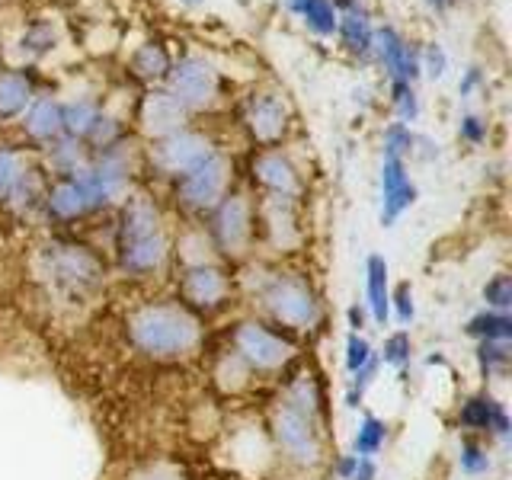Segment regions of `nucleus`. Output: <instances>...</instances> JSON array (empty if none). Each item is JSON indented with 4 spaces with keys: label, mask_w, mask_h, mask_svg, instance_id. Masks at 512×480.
Listing matches in <instances>:
<instances>
[{
    "label": "nucleus",
    "mask_w": 512,
    "mask_h": 480,
    "mask_svg": "<svg viewBox=\"0 0 512 480\" xmlns=\"http://www.w3.org/2000/svg\"><path fill=\"white\" fill-rule=\"evenodd\" d=\"M125 340L144 359L180 362L202 346L205 327L180 301H141L125 317Z\"/></svg>",
    "instance_id": "obj_1"
},
{
    "label": "nucleus",
    "mask_w": 512,
    "mask_h": 480,
    "mask_svg": "<svg viewBox=\"0 0 512 480\" xmlns=\"http://www.w3.org/2000/svg\"><path fill=\"white\" fill-rule=\"evenodd\" d=\"M170 240L157 205L148 196L125 199L116 224V263L128 279H151L164 269Z\"/></svg>",
    "instance_id": "obj_2"
},
{
    "label": "nucleus",
    "mask_w": 512,
    "mask_h": 480,
    "mask_svg": "<svg viewBox=\"0 0 512 480\" xmlns=\"http://www.w3.org/2000/svg\"><path fill=\"white\" fill-rule=\"evenodd\" d=\"M256 301H260L269 324L282 333H304L320 324V298L308 279L295 272H269L256 282Z\"/></svg>",
    "instance_id": "obj_3"
},
{
    "label": "nucleus",
    "mask_w": 512,
    "mask_h": 480,
    "mask_svg": "<svg viewBox=\"0 0 512 480\" xmlns=\"http://www.w3.org/2000/svg\"><path fill=\"white\" fill-rule=\"evenodd\" d=\"M228 349L250 368V375H282L295 362L298 346L292 336L276 330L266 320L244 317L228 330Z\"/></svg>",
    "instance_id": "obj_4"
},
{
    "label": "nucleus",
    "mask_w": 512,
    "mask_h": 480,
    "mask_svg": "<svg viewBox=\"0 0 512 480\" xmlns=\"http://www.w3.org/2000/svg\"><path fill=\"white\" fill-rule=\"evenodd\" d=\"M269 432L285 464H292L298 471H314L324 464V432H320V420H311V416H304L282 404V400H276Z\"/></svg>",
    "instance_id": "obj_5"
},
{
    "label": "nucleus",
    "mask_w": 512,
    "mask_h": 480,
    "mask_svg": "<svg viewBox=\"0 0 512 480\" xmlns=\"http://www.w3.org/2000/svg\"><path fill=\"white\" fill-rule=\"evenodd\" d=\"M256 237V215L247 196L228 192L212 212H208V244L224 260H244Z\"/></svg>",
    "instance_id": "obj_6"
},
{
    "label": "nucleus",
    "mask_w": 512,
    "mask_h": 480,
    "mask_svg": "<svg viewBox=\"0 0 512 480\" xmlns=\"http://www.w3.org/2000/svg\"><path fill=\"white\" fill-rule=\"evenodd\" d=\"M45 269L48 279L71 298H84L103 282V260L80 244H52L45 250Z\"/></svg>",
    "instance_id": "obj_7"
},
{
    "label": "nucleus",
    "mask_w": 512,
    "mask_h": 480,
    "mask_svg": "<svg viewBox=\"0 0 512 480\" xmlns=\"http://www.w3.org/2000/svg\"><path fill=\"white\" fill-rule=\"evenodd\" d=\"M228 180H231V164L215 151L208 160H202L199 167H192L180 180H173L176 202L192 215H208L224 196H228Z\"/></svg>",
    "instance_id": "obj_8"
},
{
    "label": "nucleus",
    "mask_w": 512,
    "mask_h": 480,
    "mask_svg": "<svg viewBox=\"0 0 512 480\" xmlns=\"http://www.w3.org/2000/svg\"><path fill=\"white\" fill-rule=\"evenodd\" d=\"M180 301L183 308H189L196 317H212L218 311H224L231 304V279L221 266L208 263H196V266H183L180 272Z\"/></svg>",
    "instance_id": "obj_9"
},
{
    "label": "nucleus",
    "mask_w": 512,
    "mask_h": 480,
    "mask_svg": "<svg viewBox=\"0 0 512 480\" xmlns=\"http://www.w3.org/2000/svg\"><path fill=\"white\" fill-rule=\"evenodd\" d=\"M215 154L212 141L199 132H189V128H180V132H170L164 138L151 141L148 160L151 167L160 176H170V180H180L183 173H189L192 167H199L202 160H208Z\"/></svg>",
    "instance_id": "obj_10"
},
{
    "label": "nucleus",
    "mask_w": 512,
    "mask_h": 480,
    "mask_svg": "<svg viewBox=\"0 0 512 480\" xmlns=\"http://www.w3.org/2000/svg\"><path fill=\"white\" fill-rule=\"evenodd\" d=\"M167 84H170L167 93L186 112H192V109H208V106L215 103V96H218V74H215V68L205 58H192L189 55L183 61L170 64Z\"/></svg>",
    "instance_id": "obj_11"
},
{
    "label": "nucleus",
    "mask_w": 512,
    "mask_h": 480,
    "mask_svg": "<svg viewBox=\"0 0 512 480\" xmlns=\"http://www.w3.org/2000/svg\"><path fill=\"white\" fill-rule=\"evenodd\" d=\"M42 208H45V215L58 224H71V221H80L93 212H100L93 196H90L87 183H84V176H80V170L71 176H55V183L45 186Z\"/></svg>",
    "instance_id": "obj_12"
},
{
    "label": "nucleus",
    "mask_w": 512,
    "mask_h": 480,
    "mask_svg": "<svg viewBox=\"0 0 512 480\" xmlns=\"http://www.w3.org/2000/svg\"><path fill=\"white\" fill-rule=\"evenodd\" d=\"M458 426L468 436H493L500 442H509L512 436L509 413L490 391H477L471 397H464V404L458 407Z\"/></svg>",
    "instance_id": "obj_13"
},
{
    "label": "nucleus",
    "mask_w": 512,
    "mask_h": 480,
    "mask_svg": "<svg viewBox=\"0 0 512 480\" xmlns=\"http://www.w3.org/2000/svg\"><path fill=\"white\" fill-rule=\"evenodd\" d=\"M372 52L378 55V61L384 64V71H388L391 84H413L416 77H420V52L400 36L394 26H381L375 29L372 36Z\"/></svg>",
    "instance_id": "obj_14"
},
{
    "label": "nucleus",
    "mask_w": 512,
    "mask_h": 480,
    "mask_svg": "<svg viewBox=\"0 0 512 480\" xmlns=\"http://www.w3.org/2000/svg\"><path fill=\"white\" fill-rule=\"evenodd\" d=\"M378 183H381V224L391 228V224H397V218L416 202V183L407 173V160L384 157Z\"/></svg>",
    "instance_id": "obj_15"
},
{
    "label": "nucleus",
    "mask_w": 512,
    "mask_h": 480,
    "mask_svg": "<svg viewBox=\"0 0 512 480\" xmlns=\"http://www.w3.org/2000/svg\"><path fill=\"white\" fill-rule=\"evenodd\" d=\"M244 125L256 144L272 148V144L282 141L288 128V106L276 93H253L244 109Z\"/></svg>",
    "instance_id": "obj_16"
},
{
    "label": "nucleus",
    "mask_w": 512,
    "mask_h": 480,
    "mask_svg": "<svg viewBox=\"0 0 512 480\" xmlns=\"http://www.w3.org/2000/svg\"><path fill=\"white\" fill-rule=\"evenodd\" d=\"M250 176L263 192H269V196L295 199V192L301 186L295 164L288 157H282L279 151H260V154H256L253 164H250Z\"/></svg>",
    "instance_id": "obj_17"
},
{
    "label": "nucleus",
    "mask_w": 512,
    "mask_h": 480,
    "mask_svg": "<svg viewBox=\"0 0 512 480\" xmlns=\"http://www.w3.org/2000/svg\"><path fill=\"white\" fill-rule=\"evenodd\" d=\"M365 311L378 327L391 320V269L378 253L365 260Z\"/></svg>",
    "instance_id": "obj_18"
},
{
    "label": "nucleus",
    "mask_w": 512,
    "mask_h": 480,
    "mask_svg": "<svg viewBox=\"0 0 512 480\" xmlns=\"http://www.w3.org/2000/svg\"><path fill=\"white\" fill-rule=\"evenodd\" d=\"M186 116H189V112L176 103L167 90L164 93H148V96H144V103H141V125H144V132L154 135V138L180 132Z\"/></svg>",
    "instance_id": "obj_19"
},
{
    "label": "nucleus",
    "mask_w": 512,
    "mask_h": 480,
    "mask_svg": "<svg viewBox=\"0 0 512 480\" xmlns=\"http://www.w3.org/2000/svg\"><path fill=\"white\" fill-rule=\"evenodd\" d=\"M256 224H263V237L279 250H288L298 240L295 208H292V199H285V196H269L260 208V221Z\"/></svg>",
    "instance_id": "obj_20"
},
{
    "label": "nucleus",
    "mask_w": 512,
    "mask_h": 480,
    "mask_svg": "<svg viewBox=\"0 0 512 480\" xmlns=\"http://www.w3.org/2000/svg\"><path fill=\"white\" fill-rule=\"evenodd\" d=\"M23 135L36 144H52L58 141L64 132H61V103L52 100V96H42V100H32L29 109L23 112Z\"/></svg>",
    "instance_id": "obj_21"
},
{
    "label": "nucleus",
    "mask_w": 512,
    "mask_h": 480,
    "mask_svg": "<svg viewBox=\"0 0 512 480\" xmlns=\"http://www.w3.org/2000/svg\"><path fill=\"white\" fill-rule=\"evenodd\" d=\"M279 400L292 410L311 416V420H320V416H324V394H320V384L311 372H298V375L288 378L282 384Z\"/></svg>",
    "instance_id": "obj_22"
},
{
    "label": "nucleus",
    "mask_w": 512,
    "mask_h": 480,
    "mask_svg": "<svg viewBox=\"0 0 512 480\" xmlns=\"http://www.w3.org/2000/svg\"><path fill=\"white\" fill-rule=\"evenodd\" d=\"M336 36H340L343 48L352 55H372V36L375 26L368 20V13L362 4H356L352 10H343L340 20H336Z\"/></svg>",
    "instance_id": "obj_23"
},
{
    "label": "nucleus",
    "mask_w": 512,
    "mask_h": 480,
    "mask_svg": "<svg viewBox=\"0 0 512 480\" xmlns=\"http://www.w3.org/2000/svg\"><path fill=\"white\" fill-rule=\"evenodd\" d=\"M100 116H103V109H100V103H93V100L61 103V132H64V138L84 144L93 135V128H96V122H100Z\"/></svg>",
    "instance_id": "obj_24"
},
{
    "label": "nucleus",
    "mask_w": 512,
    "mask_h": 480,
    "mask_svg": "<svg viewBox=\"0 0 512 480\" xmlns=\"http://www.w3.org/2000/svg\"><path fill=\"white\" fill-rule=\"evenodd\" d=\"M288 10H292L317 39H330L336 32V20H340V13L333 10L330 0H288Z\"/></svg>",
    "instance_id": "obj_25"
},
{
    "label": "nucleus",
    "mask_w": 512,
    "mask_h": 480,
    "mask_svg": "<svg viewBox=\"0 0 512 480\" xmlns=\"http://www.w3.org/2000/svg\"><path fill=\"white\" fill-rule=\"evenodd\" d=\"M32 103V84L26 74H0V122L23 116Z\"/></svg>",
    "instance_id": "obj_26"
},
{
    "label": "nucleus",
    "mask_w": 512,
    "mask_h": 480,
    "mask_svg": "<svg viewBox=\"0 0 512 480\" xmlns=\"http://www.w3.org/2000/svg\"><path fill=\"white\" fill-rule=\"evenodd\" d=\"M388 436H391L388 420H381V416H375V413H365L356 426V432H352V455L375 458L384 448V442H388Z\"/></svg>",
    "instance_id": "obj_27"
},
{
    "label": "nucleus",
    "mask_w": 512,
    "mask_h": 480,
    "mask_svg": "<svg viewBox=\"0 0 512 480\" xmlns=\"http://www.w3.org/2000/svg\"><path fill=\"white\" fill-rule=\"evenodd\" d=\"M464 333L474 336L477 343H484V340H503L509 343L512 340V317L509 311H477L468 324H464Z\"/></svg>",
    "instance_id": "obj_28"
},
{
    "label": "nucleus",
    "mask_w": 512,
    "mask_h": 480,
    "mask_svg": "<svg viewBox=\"0 0 512 480\" xmlns=\"http://www.w3.org/2000/svg\"><path fill=\"white\" fill-rule=\"evenodd\" d=\"M132 71L141 80H160L170 74V55L160 42H144L132 55Z\"/></svg>",
    "instance_id": "obj_29"
},
{
    "label": "nucleus",
    "mask_w": 512,
    "mask_h": 480,
    "mask_svg": "<svg viewBox=\"0 0 512 480\" xmlns=\"http://www.w3.org/2000/svg\"><path fill=\"white\" fill-rule=\"evenodd\" d=\"M474 359H477L480 378H500L509 372L512 352H509V343H503V340H484V343H477Z\"/></svg>",
    "instance_id": "obj_30"
},
{
    "label": "nucleus",
    "mask_w": 512,
    "mask_h": 480,
    "mask_svg": "<svg viewBox=\"0 0 512 480\" xmlns=\"http://www.w3.org/2000/svg\"><path fill=\"white\" fill-rule=\"evenodd\" d=\"M378 362H384L388 368H394V372H404V368L413 362V336L407 330H394L384 336L381 343V356Z\"/></svg>",
    "instance_id": "obj_31"
},
{
    "label": "nucleus",
    "mask_w": 512,
    "mask_h": 480,
    "mask_svg": "<svg viewBox=\"0 0 512 480\" xmlns=\"http://www.w3.org/2000/svg\"><path fill=\"white\" fill-rule=\"evenodd\" d=\"M26 170V160L20 157V151L7 148V144H0V205H7L16 183H20V176Z\"/></svg>",
    "instance_id": "obj_32"
},
{
    "label": "nucleus",
    "mask_w": 512,
    "mask_h": 480,
    "mask_svg": "<svg viewBox=\"0 0 512 480\" xmlns=\"http://www.w3.org/2000/svg\"><path fill=\"white\" fill-rule=\"evenodd\" d=\"M458 468L468 477H480L493 468V458L487 452V445H480L477 439H464L458 445Z\"/></svg>",
    "instance_id": "obj_33"
},
{
    "label": "nucleus",
    "mask_w": 512,
    "mask_h": 480,
    "mask_svg": "<svg viewBox=\"0 0 512 480\" xmlns=\"http://www.w3.org/2000/svg\"><path fill=\"white\" fill-rule=\"evenodd\" d=\"M384 157H400L407 160V154H416V135L410 132V125L404 122H391L388 128H384Z\"/></svg>",
    "instance_id": "obj_34"
},
{
    "label": "nucleus",
    "mask_w": 512,
    "mask_h": 480,
    "mask_svg": "<svg viewBox=\"0 0 512 480\" xmlns=\"http://www.w3.org/2000/svg\"><path fill=\"white\" fill-rule=\"evenodd\" d=\"M391 106L397 112V122H416V116H420V96H416L413 84H391Z\"/></svg>",
    "instance_id": "obj_35"
},
{
    "label": "nucleus",
    "mask_w": 512,
    "mask_h": 480,
    "mask_svg": "<svg viewBox=\"0 0 512 480\" xmlns=\"http://www.w3.org/2000/svg\"><path fill=\"white\" fill-rule=\"evenodd\" d=\"M20 48H23L26 55H32V58L52 52V48H55V29L48 26V23H32L20 36Z\"/></svg>",
    "instance_id": "obj_36"
},
{
    "label": "nucleus",
    "mask_w": 512,
    "mask_h": 480,
    "mask_svg": "<svg viewBox=\"0 0 512 480\" xmlns=\"http://www.w3.org/2000/svg\"><path fill=\"white\" fill-rule=\"evenodd\" d=\"M375 375H378V359H372L368 365H362L359 372L349 375V388H346V407L349 410H356L362 400H365L368 388L375 384Z\"/></svg>",
    "instance_id": "obj_37"
},
{
    "label": "nucleus",
    "mask_w": 512,
    "mask_h": 480,
    "mask_svg": "<svg viewBox=\"0 0 512 480\" xmlns=\"http://www.w3.org/2000/svg\"><path fill=\"white\" fill-rule=\"evenodd\" d=\"M480 295H484V304L490 311H509L512 308V279L506 272H496L493 279H487Z\"/></svg>",
    "instance_id": "obj_38"
},
{
    "label": "nucleus",
    "mask_w": 512,
    "mask_h": 480,
    "mask_svg": "<svg viewBox=\"0 0 512 480\" xmlns=\"http://www.w3.org/2000/svg\"><path fill=\"white\" fill-rule=\"evenodd\" d=\"M375 359V349H372V343L365 340L362 333H349L346 336V352H343V365H346V372L352 375V372H359L362 365H368Z\"/></svg>",
    "instance_id": "obj_39"
},
{
    "label": "nucleus",
    "mask_w": 512,
    "mask_h": 480,
    "mask_svg": "<svg viewBox=\"0 0 512 480\" xmlns=\"http://www.w3.org/2000/svg\"><path fill=\"white\" fill-rule=\"evenodd\" d=\"M391 317L397 324L410 327L416 317V304H413V288L410 282H400L397 288H391Z\"/></svg>",
    "instance_id": "obj_40"
},
{
    "label": "nucleus",
    "mask_w": 512,
    "mask_h": 480,
    "mask_svg": "<svg viewBox=\"0 0 512 480\" xmlns=\"http://www.w3.org/2000/svg\"><path fill=\"white\" fill-rule=\"evenodd\" d=\"M448 71V55L439 42H429L423 52H420V74H429V77H442Z\"/></svg>",
    "instance_id": "obj_41"
},
{
    "label": "nucleus",
    "mask_w": 512,
    "mask_h": 480,
    "mask_svg": "<svg viewBox=\"0 0 512 480\" xmlns=\"http://www.w3.org/2000/svg\"><path fill=\"white\" fill-rule=\"evenodd\" d=\"M458 135L468 144H480L487 138V122L474 116V112H468V116H461V122H458Z\"/></svg>",
    "instance_id": "obj_42"
},
{
    "label": "nucleus",
    "mask_w": 512,
    "mask_h": 480,
    "mask_svg": "<svg viewBox=\"0 0 512 480\" xmlns=\"http://www.w3.org/2000/svg\"><path fill=\"white\" fill-rule=\"evenodd\" d=\"M132 480H186V474L176 471L173 464H148V468L135 471Z\"/></svg>",
    "instance_id": "obj_43"
},
{
    "label": "nucleus",
    "mask_w": 512,
    "mask_h": 480,
    "mask_svg": "<svg viewBox=\"0 0 512 480\" xmlns=\"http://www.w3.org/2000/svg\"><path fill=\"white\" fill-rule=\"evenodd\" d=\"M346 317H349V333H362L365 327H368V311H365V304H352V308L346 311Z\"/></svg>",
    "instance_id": "obj_44"
},
{
    "label": "nucleus",
    "mask_w": 512,
    "mask_h": 480,
    "mask_svg": "<svg viewBox=\"0 0 512 480\" xmlns=\"http://www.w3.org/2000/svg\"><path fill=\"white\" fill-rule=\"evenodd\" d=\"M356 464H359V455L346 452V455L336 458L333 471H336V477H340V480H352V474H356Z\"/></svg>",
    "instance_id": "obj_45"
},
{
    "label": "nucleus",
    "mask_w": 512,
    "mask_h": 480,
    "mask_svg": "<svg viewBox=\"0 0 512 480\" xmlns=\"http://www.w3.org/2000/svg\"><path fill=\"white\" fill-rule=\"evenodd\" d=\"M352 480H378V461L359 455V464H356V474H352Z\"/></svg>",
    "instance_id": "obj_46"
},
{
    "label": "nucleus",
    "mask_w": 512,
    "mask_h": 480,
    "mask_svg": "<svg viewBox=\"0 0 512 480\" xmlns=\"http://www.w3.org/2000/svg\"><path fill=\"white\" fill-rule=\"evenodd\" d=\"M484 80V74H480V68H468L464 71V77H461V84H458V93L461 96H471V90Z\"/></svg>",
    "instance_id": "obj_47"
},
{
    "label": "nucleus",
    "mask_w": 512,
    "mask_h": 480,
    "mask_svg": "<svg viewBox=\"0 0 512 480\" xmlns=\"http://www.w3.org/2000/svg\"><path fill=\"white\" fill-rule=\"evenodd\" d=\"M429 7H436V10H442V7H448V4H455V0H426Z\"/></svg>",
    "instance_id": "obj_48"
},
{
    "label": "nucleus",
    "mask_w": 512,
    "mask_h": 480,
    "mask_svg": "<svg viewBox=\"0 0 512 480\" xmlns=\"http://www.w3.org/2000/svg\"><path fill=\"white\" fill-rule=\"evenodd\" d=\"M180 4H199V0H180Z\"/></svg>",
    "instance_id": "obj_49"
}]
</instances>
